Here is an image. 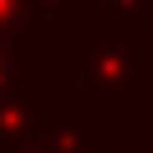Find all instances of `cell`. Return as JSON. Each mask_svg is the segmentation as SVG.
I'll return each mask as SVG.
<instances>
[{
	"instance_id": "1",
	"label": "cell",
	"mask_w": 153,
	"mask_h": 153,
	"mask_svg": "<svg viewBox=\"0 0 153 153\" xmlns=\"http://www.w3.org/2000/svg\"><path fill=\"white\" fill-rule=\"evenodd\" d=\"M76 71H82V107L76 112H92L107 117L128 102V92L148 87V46L123 36V41H82L76 46Z\"/></svg>"
},
{
	"instance_id": "2",
	"label": "cell",
	"mask_w": 153,
	"mask_h": 153,
	"mask_svg": "<svg viewBox=\"0 0 153 153\" xmlns=\"http://www.w3.org/2000/svg\"><path fill=\"white\" fill-rule=\"evenodd\" d=\"M56 117L61 112H56V92L51 87H26V92L0 97V153H21V148L46 143Z\"/></svg>"
},
{
	"instance_id": "3",
	"label": "cell",
	"mask_w": 153,
	"mask_h": 153,
	"mask_svg": "<svg viewBox=\"0 0 153 153\" xmlns=\"http://www.w3.org/2000/svg\"><path fill=\"white\" fill-rule=\"evenodd\" d=\"M46 148L51 153H102V117H92V112L56 117L46 133Z\"/></svg>"
},
{
	"instance_id": "4",
	"label": "cell",
	"mask_w": 153,
	"mask_h": 153,
	"mask_svg": "<svg viewBox=\"0 0 153 153\" xmlns=\"http://www.w3.org/2000/svg\"><path fill=\"white\" fill-rule=\"evenodd\" d=\"M36 87V71H31V41H0V97L26 92Z\"/></svg>"
},
{
	"instance_id": "5",
	"label": "cell",
	"mask_w": 153,
	"mask_h": 153,
	"mask_svg": "<svg viewBox=\"0 0 153 153\" xmlns=\"http://www.w3.org/2000/svg\"><path fill=\"white\" fill-rule=\"evenodd\" d=\"M36 5L31 0H0V41H31Z\"/></svg>"
},
{
	"instance_id": "6",
	"label": "cell",
	"mask_w": 153,
	"mask_h": 153,
	"mask_svg": "<svg viewBox=\"0 0 153 153\" xmlns=\"http://www.w3.org/2000/svg\"><path fill=\"white\" fill-rule=\"evenodd\" d=\"M107 5V21H102V36L97 41H123V21H133L148 0H102Z\"/></svg>"
},
{
	"instance_id": "7",
	"label": "cell",
	"mask_w": 153,
	"mask_h": 153,
	"mask_svg": "<svg viewBox=\"0 0 153 153\" xmlns=\"http://www.w3.org/2000/svg\"><path fill=\"white\" fill-rule=\"evenodd\" d=\"M41 16H56V21H71L76 16V0H31Z\"/></svg>"
},
{
	"instance_id": "8",
	"label": "cell",
	"mask_w": 153,
	"mask_h": 153,
	"mask_svg": "<svg viewBox=\"0 0 153 153\" xmlns=\"http://www.w3.org/2000/svg\"><path fill=\"white\" fill-rule=\"evenodd\" d=\"M21 153H51V148H46V143H36V148H21Z\"/></svg>"
}]
</instances>
